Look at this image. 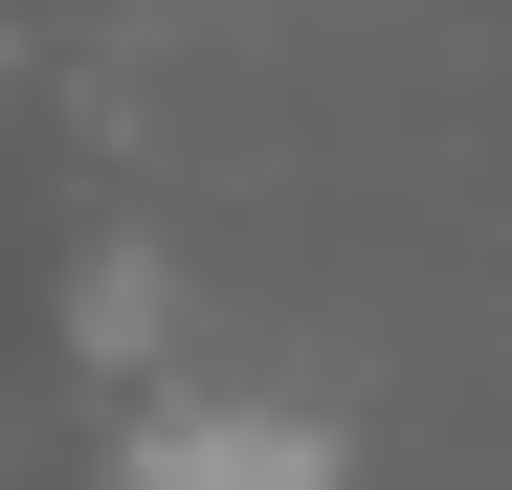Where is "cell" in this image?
<instances>
[{
	"label": "cell",
	"instance_id": "1",
	"mask_svg": "<svg viewBox=\"0 0 512 490\" xmlns=\"http://www.w3.org/2000/svg\"><path fill=\"white\" fill-rule=\"evenodd\" d=\"M112 490H334V446L290 424V401H179V424H134Z\"/></svg>",
	"mask_w": 512,
	"mask_h": 490
}]
</instances>
